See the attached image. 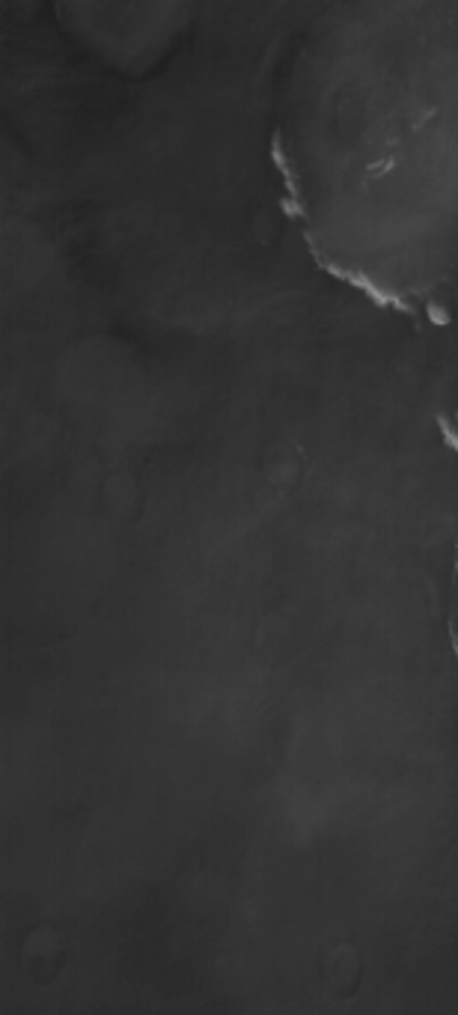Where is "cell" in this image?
<instances>
[{
	"instance_id": "cell-1",
	"label": "cell",
	"mask_w": 458,
	"mask_h": 1015,
	"mask_svg": "<svg viewBox=\"0 0 458 1015\" xmlns=\"http://www.w3.org/2000/svg\"><path fill=\"white\" fill-rule=\"evenodd\" d=\"M428 316H432L435 325H450V316H446V310H441L437 304H428Z\"/></svg>"
}]
</instances>
